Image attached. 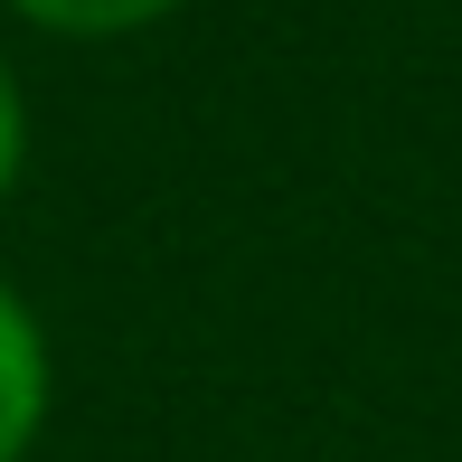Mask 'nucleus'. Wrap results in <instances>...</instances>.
Here are the masks:
<instances>
[{
	"instance_id": "1",
	"label": "nucleus",
	"mask_w": 462,
	"mask_h": 462,
	"mask_svg": "<svg viewBox=\"0 0 462 462\" xmlns=\"http://www.w3.org/2000/svg\"><path fill=\"white\" fill-rule=\"evenodd\" d=\"M57 415V349H48V321L38 302L0 274V462H29L38 434Z\"/></svg>"
},
{
	"instance_id": "2",
	"label": "nucleus",
	"mask_w": 462,
	"mask_h": 462,
	"mask_svg": "<svg viewBox=\"0 0 462 462\" xmlns=\"http://www.w3.org/2000/svg\"><path fill=\"white\" fill-rule=\"evenodd\" d=\"M0 10L19 19V29H38V38H142V29H161V19H180L189 0H0Z\"/></svg>"
},
{
	"instance_id": "3",
	"label": "nucleus",
	"mask_w": 462,
	"mask_h": 462,
	"mask_svg": "<svg viewBox=\"0 0 462 462\" xmlns=\"http://www.w3.org/2000/svg\"><path fill=\"white\" fill-rule=\"evenodd\" d=\"M19 180H29V86H19V67L0 57V217H10Z\"/></svg>"
}]
</instances>
